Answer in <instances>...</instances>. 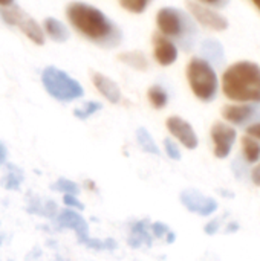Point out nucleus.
Instances as JSON below:
<instances>
[{
  "instance_id": "a878e982",
  "label": "nucleus",
  "mask_w": 260,
  "mask_h": 261,
  "mask_svg": "<svg viewBox=\"0 0 260 261\" xmlns=\"http://www.w3.org/2000/svg\"><path fill=\"white\" fill-rule=\"evenodd\" d=\"M81 245H84L86 248L93 249V251H113V249H116V242L112 240V239L98 240V239L89 237V239H86Z\"/></svg>"
},
{
  "instance_id": "a211bd4d",
  "label": "nucleus",
  "mask_w": 260,
  "mask_h": 261,
  "mask_svg": "<svg viewBox=\"0 0 260 261\" xmlns=\"http://www.w3.org/2000/svg\"><path fill=\"white\" fill-rule=\"evenodd\" d=\"M120 61L127 64L129 67L135 69V70H147L149 69V60L146 57V54L143 50H127V52H121L118 55Z\"/></svg>"
},
{
  "instance_id": "dca6fc26",
  "label": "nucleus",
  "mask_w": 260,
  "mask_h": 261,
  "mask_svg": "<svg viewBox=\"0 0 260 261\" xmlns=\"http://www.w3.org/2000/svg\"><path fill=\"white\" fill-rule=\"evenodd\" d=\"M199 54L201 58L213 67H221L225 64V49L216 38H205L199 46Z\"/></svg>"
},
{
  "instance_id": "cd10ccee",
  "label": "nucleus",
  "mask_w": 260,
  "mask_h": 261,
  "mask_svg": "<svg viewBox=\"0 0 260 261\" xmlns=\"http://www.w3.org/2000/svg\"><path fill=\"white\" fill-rule=\"evenodd\" d=\"M164 151H166V154L172 161H181V158H182L181 150H179V145L173 139H170V138H166L164 139Z\"/></svg>"
},
{
  "instance_id": "39448f33",
  "label": "nucleus",
  "mask_w": 260,
  "mask_h": 261,
  "mask_svg": "<svg viewBox=\"0 0 260 261\" xmlns=\"http://www.w3.org/2000/svg\"><path fill=\"white\" fill-rule=\"evenodd\" d=\"M41 84L48 95L58 102L67 104L83 98L84 95V89L80 81L55 66H46L41 70Z\"/></svg>"
},
{
  "instance_id": "e433bc0d",
  "label": "nucleus",
  "mask_w": 260,
  "mask_h": 261,
  "mask_svg": "<svg viewBox=\"0 0 260 261\" xmlns=\"http://www.w3.org/2000/svg\"><path fill=\"white\" fill-rule=\"evenodd\" d=\"M12 3H15V0H0V6H9Z\"/></svg>"
},
{
  "instance_id": "473e14b6",
  "label": "nucleus",
  "mask_w": 260,
  "mask_h": 261,
  "mask_svg": "<svg viewBox=\"0 0 260 261\" xmlns=\"http://www.w3.org/2000/svg\"><path fill=\"white\" fill-rule=\"evenodd\" d=\"M204 231H205V234H208V236H215V234L219 231V220L210 222V223L204 228Z\"/></svg>"
},
{
  "instance_id": "b1692460",
  "label": "nucleus",
  "mask_w": 260,
  "mask_h": 261,
  "mask_svg": "<svg viewBox=\"0 0 260 261\" xmlns=\"http://www.w3.org/2000/svg\"><path fill=\"white\" fill-rule=\"evenodd\" d=\"M101 109H103L101 102H98V101H87V102L83 104V107H78V109L74 110V116L81 119V121H86L90 116H93L95 113H98Z\"/></svg>"
},
{
  "instance_id": "4be33fe9",
  "label": "nucleus",
  "mask_w": 260,
  "mask_h": 261,
  "mask_svg": "<svg viewBox=\"0 0 260 261\" xmlns=\"http://www.w3.org/2000/svg\"><path fill=\"white\" fill-rule=\"evenodd\" d=\"M23 180H25V177H23V171L18 168V167H15V165H8V173H6V176H5V179H3V187L6 188V190H18L20 188V185L23 184Z\"/></svg>"
},
{
  "instance_id": "6e6552de",
  "label": "nucleus",
  "mask_w": 260,
  "mask_h": 261,
  "mask_svg": "<svg viewBox=\"0 0 260 261\" xmlns=\"http://www.w3.org/2000/svg\"><path fill=\"white\" fill-rule=\"evenodd\" d=\"M222 116L233 125H250L260 121V102L231 104L222 109Z\"/></svg>"
},
{
  "instance_id": "f8f14e48",
  "label": "nucleus",
  "mask_w": 260,
  "mask_h": 261,
  "mask_svg": "<svg viewBox=\"0 0 260 261\" xmlns=\"http://www.w3.org/2000/svg\"><path fill=\"white\" fill-rule=\"evenodd\" d=\"M55 222H57L58 228L74 231L77 234L80 243H83L86 239L90 237L89 236V225H87L86 219L80 214V211L66 208L55 216Z\"/></svg>"
},
{
  "instance_id": "f03ea898",
  "label": "nucleus",
  "mask_w": 260,
  "mask_h": 261,
  "mask_svg": "<svg viewBox=\"0 0 260 261\" xmlns=\"http://www.w3.org/2000/svg\"><path fill=\"white\" fill-rule=\"evenodd\" d=\"M224 95L236 102H260V66L242 60L228 66L222 75Z\"/></svg>"
},
{
  "instance_id": "423d86ee",
  "label": "nucleus",
  "mask_w": 260,
  "mask_h": 261,
  "mask_svg": "<svg viewBox=\"0 0 260 261\" xmlns=\"http://www.w3.org/2000/svg\"><path fill=\"white\" fill-rule=\"evenodd\" d=\"M0 20L6 26L20 29L34 44H37V46L44 44L46 37L43 34L41 26L37 23L35 18H32L29 14H26L15 3H12L9 6H0Z\"/></svg>"
},
{
  "instance_id": "393cba45",
  "label": "nucleus",
  "mask_w": 260,
  "mask_h": 261,
  "mask_svg": "<svg viewBox=\"0 0 260 261\" xmlns=\"http://www.w3.org/2000/svg\"><path fill=\"white\" fill-rule=\"evenodd\" d=\"M52 190L54 191H58L61 194H72V196H78L80 194L78 184H75L74 180L66 179V177H60L58 180H55L52 184Z\"/></svg>"
},
{
  "instance_id": "7ed1b4c3",
  "label": "nucleus",
  "mask_w": 260,
  "mask_h": 261,
  "mask_svg": "<svg viewBox=\"0 0 260 261\" xmlns=\"http://www.w3.org/2000/svg\"><path fill=\"white\" fill-rule=\"evenodd\" d=\"M156 26L158 32L175 41L178 49H182L184 52L195 49L199 28L187 11L175 6H164L156 14Z\"/></svg>"
},
{
  "instance_id": "bb28decb",
  "label": "nucleus",
  "mask_w": 260,
  "mask_h": 261,
  "mask_svg": "<svg viewBox=\"0 0 260 261\" xmlns=\"http://www.w3.org/2000/svg\"><path fill=\"white\" fill-rule=\"evenodd\" d=\"M121 8L129 11L130 14H143L153 0H118Z\"/></svg>"
},
{
  "instance_id": "7c9ffc66",
  "label": "nucleus",
  "mask_w": 260,
  "mask_h": 261,
  "mask_svg": "<svg viewBox=\"0 0 260 261\" xmlns=\"http://www.w3.org/2000/svg\"><path fill=\"white\" fill-rule=\"evenodd\" d=\"M201 5H205L208 8H213V9H221V8H225L230 0H195Z\"/></svg>"
},
{
  "instance_id": "f257e3e1",
  "label": "nucleus",
  "mask_w": 260,
  "mask_h": 261,
  "mask_svg": "<svg viewBox=\"0 0 260 261\" xmlns=\"http://www.w3.org/2000/svg\"><path fill=\"white\" fill-rule=\"evenodd\" d=\"M66 18L77 34L98 47L113 49L124 40L123 29L118 23L90 3L70 2L66 6Z\"/></svg>"
},
{
  "instance_id": "c9c22d12",
  "label": "nucleus",
  "mask_w": 260,
  "mask_h": 261,
  "mask_svg": "<svg viewBox=\"0 0 260 261\" xmlns=\"http://www.w3.org/2000/svg\"><path fill=\"white\" fill-rule=\"evenodd\" d=\"M175 240H176V236H175V232L170 231V232L167 234V243H173Z\"/></svg>"
},
{
  "instance_id": "9d476101",
  "label": "nucleus",
  "mask_w": 260,
  "mask_h": 261,
  "mask_svg": "<svg viewBox=\"0 0 260 261\" xmlns=\"http://www.w3.org/2000/svg\"><path fill=\"white\" fill-rule=\"evenodd\" d=\"M236 138H238V132L234 130V127L225 122H215L211 127V141H213L215 156L219 159L228 158L236 142Z\"/></svg>"
},
{
  "instance_id": "20e7f679",
  "label": "nucleus",
  "mask_w": 260,
  "mask_h": 261,
  "mask_svg": "<svg viewBox=\"0 0 260 261\" xmlns=\"http://www.w3.org/2000/svg\"><path fill=\"white\" fill-rule=\"evenodd\" d=\"M187 81L195 96L204 102L216 99L219 92V78L216 69L201 57H195L187 64Z\"/></svg>"
},
{
  "instance_id": "72a5a7b5",
  "label": "nucleus",
  "mask_w": 260,
  "mask_h": 261,
  "mask_svg": "<svg viewBox=\"0 0 260 261\" xmlns=\"http://www.w3.org/2000/svg\"><path fill=\"white\" fill-rule=\"evenodd\" d=\"M6 161H8V148L3 142H0V165L6 164Z\"/></svg>"
},
{
  "instance_id": "2f4dec72",
  "label": "nucleus",
  "mask_w": 260,
  "mask_h": 261,
  "mask_svg": "<svg viewBox=\"0 0 260 261\" xmlns=\"http://www.w3.org/2000/svg\"><path fill=\"white\" fill-rule=\"evenodd\" d=\"M247 133L250 138L256 139V141H260V121L259 122H253L247 127Z\"/></svg>"
},
{
  "instance_id": "2eb2a0df",
  "label": "nucleus",
  "mask_w": 260,
  "mask_h": 261,
  "mask_svg": "<svg viewBox=\"0 0 260 261\" xmlns=\"http://www.w3.org/2000/svg\"><path fill=\"white\" fill-rule=\"evenodd\" d=\"M92 83H93V87L97 89V92L104 99H107L110 104H118L121 101V98H123L121 89L112 78H109L100 72H95L92 75Z\"/></svg>"
},
{
  "instance_id": "58836bf2",
  "label": "nucleus",
  "mask_w": 260,
  "mask_h": 261,
  "mask_svg": "<svg viewBox=\"0 0 260 261\" xmlns=\"http://www.w3.org/2000/svg\"><path fill=\"white\" fill-rule=\"evenodd\" d=\"M251 2H253V3H254L256 6H257V9L260 11V0H251Z\"/></svg>"
},
{
  "instance_id": "6ab92c4d",
  "label": "nucleus",
  "mask_w": 260,
  "mask_h": 261,
  "mask_svg": "<svg viewBox=\"0 0 260 261\" xmlns=\"http://www.w3.org/2000/svg\"><path fill=\"white\" fill-rule=\"evenodd\" d=\"M136 142H138V145L141 147V150L144 153L155 154V156H159L161 154V150H159L158 144L155 142L152 133L146 127H139L136 130Z\"/></svg>"
},
{
  "instance_id": "5701e85b",
  "label": "nucleus",
  "mask_w": 260,
  "mask_h": 261,
  "mask_svg": "<svg viewBox=\"0 0 260 261\" xmlns=\"http://www.w3.org/2000/svg\"><path fill=\"white\" fill-rule=\"evenodd\" d=\"M242 147H244V156L248 164H254L260 159V144L259 141L245 136L242 139Z\"/></svg>"
},
{
  "instance_id": "4c0bfd02",
  "label": "nucleus",
  "mask_w": 260,
  "mask_h": 261,
  "mask_svg": "<svg viewBox=\"0 0 260 261\" xmlns=\"http://www.w3.org/2000/svg\"><path fill=\"white\" fill-rule=\"evenodd\" d=\"M84 185H86V187L89 185V187H90L89 190H92V191H95V190H97V185H95V184H93L92 180H86V184H84Z\"/></svg>"
},
{
  "instance_id": "4468645a",
  "label": "nucleus",
  "mask_w": 260,
  "mask_h": 261,
  "mask_svg": "<svg viewBox=\"0 0 260 261\" xmlns=\"http://www.w3.org/2000/svg\"><path fill=\"white\" fill-rule=\"evenodd\" d=\"M153 236L150 232V222L147 219L135 220L130 225L127 245L133 249H139L141 246H152Z\"/></svg>"
},
{
  "instance_id": "0eeeda50",
  "label": "nucleus",
  "mask_w": 260,
  "mask_h": 261,
  "mask_svg": "<svg viewBox=\"0 0 260 261\" xmlns=\"http://www.w3.org/2000/svg\"><path fill=\"white\" fill-rule=\"evenodd\" d=\"M187 12L193 17V20L196 23H199L201 26L210 29V31H225L228 28V20L227 17H224L221 12H218L213 8H208L205 5H201L195 0H188L187 2Z\"/></svg>"
},
{
  "instance_id": "c85d7f7f",
  "label": "nucleus",
  "mask_w": 260,
  "mask_h": 261,
  "mask_svg": "<svg viewBox=\"0 0 260 261\" xmlns=\"http://www.w3.org/2000/svg\"><path fill=\"white\" fill-rule=\"evenodd\" d=\"M150 232H152L153 239H164L170 232V228H169V225H166L162 222H153V223H150Z\"/></svg>"
},
{
  "instance_id": "c756f323",
  "label": "nucleus",
  "mask_w": 260,
  "mask_h": 261,
  "mask_svg": "<svg viewBox=\"0 0 260 261\" xmlns=\"http://www.w3.org/2000/svg\"><path fill=\"white\" fill-rule=\"evenodd\" d=\"M63 203H64L66 208H69V210H75V211H83V210H84V205L81 203V200L78 199V196L63 194Z\"/></svg>"
},
{
  "instance_id": "9b49d317",
  "label": "nucleus",
  "mask_w": 260,
  "mask_h": 261,
  "mask_svg": "<svg viewBox=\"0 0 260 261\" xmlns=\"http://www.w3.org/2000/svg\"><path fill=\"white\" fill-rule=\"evenodd\" d=\"M166 127L169 130V133L181 144L184 145L187 150H195L199 145V138L195 132V128L192 127V124L188 121H185L181 116H170L166 121Z\"/></svg>"
},
{
  "instance_id": "ddd939ff",
  "label": "nucleus",
  "mask_w": 260,
  "mask_h": 261,
  "mask_svg": "<svg viewBox=\"0 0 260 261\" xmlns=\"http://www.w3.org/2000/svg\"><path fill=\"white\" fill-rule=\"evenodd\" d=\"M152 44H153V58L156 60L158 64L167 67L178 60L179 49L175 44V41H172L166 35L155 32L152 37Z\"/></svg>"
},
{
  "instance_id": "aec40b11",
  "label": "nucleus",
  "mask_w": 260,
  "mask_h": 261,
  "mask_svg": "<svg viewBox=\"0 0 260 261\" xmlns=\"http://www.w3.org/2000/svg\"><path fill=\"white\" fill-rule=\"evenodd\" d=\"M28 211L31 214H37V216H41V217H55L58 214V206L52 200L41 202L40 199H35V200H31V203L28 206Z\"/></svg>"
},
{
  "instance_id": "f3484780",
  "label": "nucleus",
  "mask_w": 260,
  "mask_h": 261,
  "mask_svg": "<svg viewBox=\"0 0 260 261\" xmlns=\"http://www.w3.org/2000/svg\"><path fill=\"white\" fill-rule=\"evenodd\" d=\"M41 29H43V34L44 37L51 38L52 41L55 43H64L69 40L70 37V31L69 28L58 18L55 17H46L43 20V24H41Z\"/></svg>"
},
{
  "instance_id": "1a4fd4ad",
  "label": "nucleus",
  "mask_w": 260,
  "mask_h": 261,
  "mask_svg": "<svg viewBox=\"0 0 260 261\" xmlns=\"http://www.w3.org/2000/svg\"><path fill=\"white\" fill-rule=\"evenodd\" d=\"M181 203L193 214L202 216V217H208L213 213H216L218 210V202L213 197H208L205 194H202L201 191L195 190V188H187L181 193L179 196Z\"/></svg>"
},
{
  "instance_id": "f704fd0d",
  "label": "nucleus",
  "mask_w": 260,
  "mask_h": 261,
  "mask_svg": "<svg viewBox=\"0 0 260 261\" xmlns=\"http://www.w3.org/2000/svg\"><path fill=\"white\" fill-rule=\"evenodd\" d=\"M251 179H253V182L257 185V187H260V164L253 170V173H251Z\"/></svg>"
},
{
  "instance_id": "ea45409f",
  "label": "nucleus",
  "mask_w": 260,
  "mask_h": 261,
  "mask_svg": "<svg viewBox=\"0 0 260 261\" xmlns=\"http://www.w3.org/2000/svg\"><path fill=\"white\" fill-rule=\"evenodd\" d=\"M2 242H3V237L0 236V245H2Z\"/></svg>"
},
{
  "instance_id": "412c9836",
  "label": "nucleus",
  "mask_w": 260,
  "mask_h": 261,
  "mask_svg": "<svg viewBox=\"0 0 260 261\" xmlns=\"http://www.w3.org/2000/svg\"><path fill=\"white\" fill-rule=\"evenodd\" d=\"M147 98H149V102L152 104V107L156 110H161L169 104V93L161 84H153L147 90Z\"/></svg>"
}]
</instances>
